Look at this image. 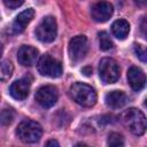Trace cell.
<instances>
[{
  "mask_svg": "<svg viewBox=\"0 0 147 147\" xmlns=\"http://www.w3.org/2000/svg\"><path fill=\"white\" fill-rule=\"evenodd\" d=\"M145 29H146V20L144 18V20H142V23H141V30H142V34H144V37L146 36V33H145Z\"/></svg>",
  "mask_w": 147,
  "mask_h": 147,
  "instance_id": "cb8c5ba5",
  "label": "cell"
},
{
  "mask_svg": "<svg viewBox=\"0 0 147 147\" xmlns=\"http://www.w3.org/2000/svg\"><path fill=\"white\" fill-rule=\"evenodd\" d=\"M44 147H60V145H59V141H57V140L51 139V140H48V141L45 144Z\"/></svg>",
  "mask_w": 147,
  "mask_h": 147,
  "instance_id": "7402d4cb",
  "label": "cell"
},
{
  "mask_svg": "<svg viewBox=\"0 0 147 147\" xmlns=\"http://www.w3.org/2000/svg\"><path fill=\"white\" fill-rule=\"evenodd\" d=\"M3 3H5L6 7H8L10 9H15V8L22 6L24 3V1L23 0H5Z\"/></svg>",
  "mask_w": 147,
  "mask_h": 147,
  "instance_id": "44dd1931",
  "label": "cell"
},
{
  "mask_svg": "<svg viewBox=\"0 0 147 147\" xmlns=\"http://www.w3.org/2000/svg\"><path fill=\"white\" fill-rule=\"evenodd\" d=\"M31 86V79L28 77L15 80L9 86V93L15 100H24L28 98Z\"/></svg>",
  "mask_w": 147,
  "mask_h": 147,
  "instance_id": "30bf717a",
  "label": "cell"
},
{
  "mask_svg": "<svg viewBox=\"0 0 147 147\" xmlns=\"http://www.w3.org/2000/svg\"><path fill=\"white\" fill-rule=\"evenodd\" d=\"M13 71H14V68H13L11 62H9L7 60L1 61L0 62V82L8 80L11 77Z\"/></svg>",
  "mask_w": 147,
  "mask_h": 147,
  "instance_id": "2e32d148",
  "label": "cell"
},
{
  "mask_svg": "<svg viewBox=\"0 0 147 147\" xmlns=\"http://www.w3.org/2000/svg\"><path fill=\"white\" fill-rule=\"evenodd\" d=\"M36 101L44 108H51L54 106L57 101L59 98V92L57 88L53 85H45L41 86L37 92H36Z\"/></svg>",
  "mask_w": 147,
  "mask_h": 147,
  "instance_id": "ba28073f",
  "label": "cell"
},
{
  "mask_svg": "<svg viewBox=\"0 0 147 147\" xmlns=\"http://www.w3.org/2000/svg\"><path fill=\"white\" fill-rule=\"evenodd\" d=\"M36 38L41 42H52L57 34V23L54 16H45L34 30Z\"/></svg>",
  "mask_w": 147,
  "mask_h": 147,
  "instance_id": "277c9868",
  "label": "cell"
},
{
  "mask_svg": "<svg viewBox=\"0 0 147 147\" xmlns=\"http://www.w3.org/2000/svg\"><path fill=\"white\" fill-rule=\"evenodd\" d=\"M99 46H100V49L101 51H105V52L111 49L113 46H114V44H113L109 34L107 32H105V31L99 32Z\"/></svg>",
  "mask_w": 147,
  "mask_h": 147,
  "instance_id": "e0dca14e",
  "label": "cell"
},
{
  "mask_svg": "<svg viewBox=\"0 0 147 147\" xmlns=\"http://www.w3.org/2000/svg\"><path fill=\"white\" fill-rule=\"evenodd\" d=\"M14 117H15L14 110L6 108V109H3V110L0 113V124L3 125V126L9 125V124L13 122Z\"/></svg>",
  "mask_w": 147,
  "mask_h": 147,
  "instance_id": "ac0fdd59",
  "label": "cell"
},
{
  "mask_svg": "<svg viewBox=\"0 0 147 147\" xmlns=\"http://www.w3.org/2000/svg\"><path fill=\"white\" fill-rule=\"evenodd\" d=\"M108 147H124L123 137L117 132L110 133L108 137Z\"/></svg>",
  "mask_w": 147,
  "mask_h": 147,
  "instance_id": "d6986e66",
  "label": "cell"
},
{
  "mask_svg": "<svg viewBox=\"0 0 147 147\" xmlns=\"http://www.w3.org/2000/svg\"><path fill=\"white\" fill-rule=\"evenodd\" d=\"M74 147H88L86 144H83V142H78V144H76Z\"/></svg>",
  "mask_w": 147,
  "mask_h": 147,
  "instance_id": "d4e9b609",
  "label": "cell"
},
{
  "mask_svg": "<svg viewBox=\"0 0 147 147\" xmlns=\"http://www.w3.org/2000/svg\"><path fill=\"white\" fill-rule=\"evenodd\" d=\"M126 102H127V95L123 91L115 90L106 94V103L108 107L113 109L122 108L123 106L126 105Z\"/></svg>",
  "mask_w": 147,
  "mask_h": 147,
  "instance_id": "5bb4252c",
  "label": "cell"
},
{
  "mask_svg": "<svg viewBox=\"0 0 147 147\" xmlns=\"http://www.w3.org/2000/svg\"><path fill=\"white\" fill-rule=\"evenodd\" d=\"M33 16H34V10L32 8H28L25 10H23L22 13H20L16 16V18H15V21L13 23V26H11L14 33L23 32L25 30L26 25L32 21Z\"/></svg>",
  "mask_w": 147,
  "mask_h": 147,
  "instance_id": "4fadbf2b",
  "label": "cell"
},
{
  "mask_svg": "<svg viewBox=\"0 0 147 147\" xmlns=\"http://www.w3.org/2000/svg\"><path fill=\"white\" fill-rule=\"evenodd\" d=\"M88 51V41L85 36L74 37L68 45V53L71 62L78 63L83 61Z\"/></svg>",
  "mask_w": 147,
  "mask_h": 147,
  "instance_id": "8992f818",
  "label": "cell"
},
{
  "mask_svg": "<svg viewBox=\"0 0 147 147\" xmlns=\"http://www.w3.org/2000/svg\"><path fill=\"white\" fill-rule=\"evenodd\" d=\"M134 52L137 54V56L142 61V62H146V51H145V47L139 45V44H136L134 45Z\"/></svg>",
  "mask_w": 147,
  "mask_h": 147,
  "instance_id": "ffe728a7",
  "label": "cell"
},
{
  "mask_svg": "<svg viewBox=\"0 0 147 147\" xmlns=\"http://www.w3.org/2000/svg\"><path fill=\"white\" fill-rule=\"evenodd\" d=\"M37 68L40 75L51 77V78H57L62 75V64L59 60L54 59L49 54H44L40 56Z\"/></svg>",
  "mask_w": 147,
  "mask_h": 147,
  "instance_id": "5b68a950",
  "label": "cell"
},
{
  "mask_svg": "<svg viewBox=\"0 0 147 147\" xmlns=\"http://www.w3.org/2000/svg\"><path fill=\"white\" fill-rule=\"evenodd\" d=\"M38 54L39 52L37 48L29 45H23L17 52V61L24 67H31L37 62Z\"/></svg>",
  "mask_w": 147,
  "mask_h": 147,
  "instance_id": "8fae6325",
  "label": "cell"
},
{
  "mask_svg": "<svg viewBox=\"0 0 147 147\" xmlns=\"http://www.w3.org/2000/svg\"><path fill=\"white\" fill-rule=\"evenodd\" d=\"M82 72H83L84 75H86V76H90V75L92 74V68H91V67H85V68L82 69Z\"/></svg>",
  "mask_w": 147,
  "mask_h": 147,
  "instance_id": "603a6c76",
  "label": "cell"
},
{
  "mask_svg": "<svg viewBox=\"0 0 147 147\" xmlns=\"http://www.w3.org/2000/svg\"><path fill=\"white\" fill-rule=\"evenodd\" d=\"M111 32L117 39H125L130 32V24L125 20H117L111 24Z\"/></svg>",
  "mask_w": 147,
  "mask_h": 147,
  "instance_id": "9a60e30c",
  "label": "cell"
},
{
  "mask_svg": "<svg viewBox=\"0 0 147 147\" xmlns=\"http://www.w3.org/2000/svg\"><path fill=\"white\" fill-rule=\"evenodd\" d=\"M127 82L133 91L139 92L146 85V76L140 68L131 67L127 70Z\"/></svg>",
  "mask_w": 147,
  "mask_h": 147,
  "instance_id": "7c38bea8",
  "label": "cell"
},
{
  "mask_svg": "<svg viewBox=\"0 0 147 147\" xmlns=\"http://www.w3.org/2000/svg\"><path fill=\"white\" fill-rule=\"evenodd\" d=\"M2 51H3V47H2V45L0 44V57H1V55H2Z\"/></svg>",
  "mask_w": 147,
  "mask_h": 147,
  "instance_id": "484cf974",
  "label": "cell"
},
{
  "mask_svg": "<svg viewBox=\"0 0 147 147\" xmlns=\"http://www.w3.org/2000/svg\"><path fill=\"white\" fill-rule=\"evenodd\" d=\"M99 75L103 83L113 84L119 78V67L114 59L103 57L99 63Z\"/></svg>",
  "mask_w": 147,
  "mask_h": 147,
  "instance_id": "52a82bcc",
  "label": "cell"
},
{
  "mask_svg": "<svg viewBox=\"0 0 147 147\" xmlns=\"http://www.w3.org/2000/svg\"><path fill=\"white\" fill-rule=\"evenodd\" d=\"M69 94L76 103L83 107H92L96 102L95 90L85 83H80V82L74 83L70 86Z\"/></svg>",
  "mask_w": 147,
  "mask_h": 147,
  "instance_id": "7a4b0ae2",
  "label": "cell"
},
{
  "mask_svg": "<svg viewBox=\"0 0 147 147\" xmlns=\"http://www.w3.org/2000/svg\"><path fill=\"white\" fill-rule=\"evenodd\" d=\"M121 121L129 131L136 136H142L146 131V117L137 108H129L121 115Z\"/></svg>",
  "mask_w": 147,
  "mask_h": 147,
  "instance_id": "6da1fadb",
  "label": "cell"
},
{
  "mask_svg": "<svg viewBox=\"0 0 147 147\" xmlns=\"http://www.w3.org/2000/svg\"><path fill=\"white\" fill-rule=\"evenodd\" d=\"M113 13H114L113 5L110 2H106V1L96 2L95 5L92 6V9H91L92 18L99 23L107 22L111 17Z\"/></svg>",
  "mask_w": 147,
  "mask_h": 147,
  "instance_id": "9c48e42d",
  "label": "cell"
},
{
  "mask_svg": "<svg viewBox=\"0 0 147 147\" xmlns=\"http://www.w3.org/2000/svg\"><path fill=\"white\" fill-rule=\"evenodd\" d=\"M17 136L18 138L26 144H34L39 141L42 134V127L39 123L31 121V119H25L22 121L18 126H17Z\"/></svg>",
  "mask_w": 147,
  "mask_h": 147,
  "instance_id": "3957f363",
  "label": "cell"
}]
</instances>
